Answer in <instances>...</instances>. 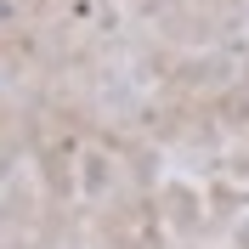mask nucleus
I'll return each mask as SVG.
<instances>
[]
</instances>
